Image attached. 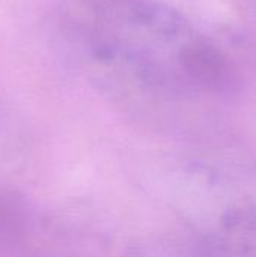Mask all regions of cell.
I'll use <instances>...</instances> for the list:
<instances>
[{
  "label": "cell",
  "mask_w": 256,
  "mask_h": 257,
  "mask_svg": "<svg viewBox=\"0 0 256 257\" xmlns=\"http://www.w3.org/2000/svg\"><path fill=\"white\" fill-rule=\"evenodd\" d=\"M32 227V214L26 199L15 190L0 185V256L26 244Z\"/></svg>",
  "instance_id": "cell-2"
},
{
  "label": "cell",
  "mask_w": 256,
  "mask_h": 257,
  "mask_svg": "<svg viewBox=\"0 0 256 257\" xmlns=\"http://www.w3.org/2000/svg\"><path fill=\"white\" fill-rule=\"evenodd\" d=\"M2 123H0V152H2V149H3V145H2ZM0 158H2V155H0Z\"/></svg>",
  "instance_id": "cell-3"
},
{
  "label": "cell",
  "mask_w": 256,
  "mask_h": 257,
  "mask_svg": "<svg viewBox=\"0 0 256 257\" xmlns=\"http://www.w3.org/2000/svg\"><path fill=\"white\" fill-rule=\"evenodd\" d=\"M62 47L89 69L170 78L205 89L234 80L231 63L177 11L154 0H65L56 11Z\"/></svg>",
  "instance_id": "cell-1"
},
{
  "label": "cell",
  "mask_w": 256,
  "mask_h": 257,
  "mask_svg": "<svg viewBox=\"0 0 256 257\" xmlns=\"http://www.w3.org/2000/svg\"><path fill=\"white\" fill-rule=\"evenodd\" d=\"M24 257H39V256H24Z\"/></svg>",
  "instance_id": "cell-4"
}]
</instances>
